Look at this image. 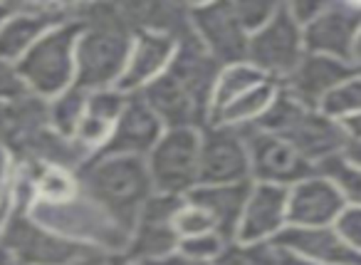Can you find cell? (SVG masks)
Masks as SVG:
<instances>
[{"mask_svg": "<svg viewBox=\"0 0 361 265\" xmlns=\"http://www.w3.org/2000/svg\"><path fill=\"white\" fill-rule=\"evenodd\" d=\"M191 33L221 67L247 62L250 33L238 20L233 0L191 3Z\"/></svg>", "mask_w": 361, "mask_h": 265, "instance_id": "obj_8", "label": "cell"}, {"mask_svg": "<svg viewBox=\"0 0 361 265\" xmlns=\"http://www.w3.org/2000/svg\"><path fill=\"white\" fill-rule=\"evenodd\" d=\"M260 82H265V77L250 65V62H235V65L221 67L216 77V87H213V100H211V117L216 112H221L226 105L235 102L238 97H243L245 92H250L252 87H257Z\"/></svg>", "mask_w": 361, "mask_h": 265, "instance_id": "obj_25", "label": "cell"}, {"mask_svg": "<svg viewBox=\"0 0 361 265\" xmlns=\"http://www.w3.org/2000/svg\"><path fill=\"white\" fill-rule=\"evenodd\" d=\"M173 228L178 233V238H196V235H206V233H213L216 228V220L211 218L206 208L196 206L193 201L183 199L178 204L173 213Z\"/></svg>", "mask_w": 361, "mask_h": 265, "instance_id": "obj_30", "label": "cell"}, {"mask_svg": "<svg viewBox=\"0 0 361 265\" xmlns=\"http://www.w3.org/2000/svg\"><path fill=\"white\" fill-rule=\"evenodd\" d=\"M0 117H3V102H0Z\"/></svg>", "mask_w": 361, "mask_h": 265, "instance_id": "obj_46", "label": "cell"}, {"mask_svg": "<svg viewBox=\"0 0 361 265\" xmlns=\"http://www.w3.org/2000/svg\"><path fill=\"white\" fill-rule=\"evenodd\" d=\"M27 213L52 233L82 248L126 250L129 243V230L116 218H111L85 191L65 204H30Z\"/></svg>", "mask_w": 361, "mask_h": 265, "instance_id": "obj_4", "label": "cell"}, {"mask_svg": "<svg viewBox=\"0 0 361 265\" xmlns=\"http://www.w3.org/2000/svg\"><path fill=\"white\" fill-rule=\"evenodd\" d=\"M70 265H134L124 250L109 248H82V253Z\"/></svg>", "mask_w": 361, "mask_h": 265, "instance_id": "obj_34", "label": "cell"}, {"mask_svg": "<svg viewBox=\"0 0 361 265\" xmlns=\"http://www.w3.org/2000/svg\"><path fill=\"white\" fill-rule=\"evenodd\" d=\"M305 55V28L292 18L287 3L277 6L275 16L260 30L252 33L247 45V62L265 80L277 85H282L295 72Z\"/></svg>", "mask_w": 361, "mask_h": 265, "instance_id": "obj_7", "label": "cell"}, {"mask_svg": "<svg viewBox=\"0 0 361 265\" xmlns=\"http://www.w3.org/2000/svg\"><path fill=\"white\" fill-rule=\"evenodd\" d=\"M131 95H124L119 87H104V90H92L87 100V112L77 124L72 139L82 146L90 156H97L106 149L111 134H114L116 119L124 112Z\"/></svg>", "mask_w": 361, "mask_h": 265, "instance_id": "obj_20", "label": "cell"}, {"mask_svg": "<svg viewBox=\"0 0 361 265\" xmlns=\"http://www.w3.org/2000/svg\"><path fill=\"white\" fill-rule=\"evenodd\" d=\"M6 213H8V211H6ZM3 218H6V216H3ZM3 218H0V228H3Z\"/></svg>", "mask_w": 361, "mask_h": 265, "instance_id": "obj_47", "label": "cell"}, {"mask_svg": "<svg viewBox=\"0 0 361 265\" xmlns=\"http://www.w3.org/2000/svg\"><path fill=\"white\" fill-rule=\"evenodd\" d=\"M351 65H354L356 70L361 72V33H359V37H356V45H354V57H351Z\"/></svg>", "mask_w": 361, "mask_h": 265, "instance_id": "obj_42", "label": "cell"}, {"mask_svg": "<svg viewBox=\"0 0 361 265\" xmlns=\"http://www.w3.org/2000/svg\"><path fill=\"white\" fill-rule=\"evenodd\" d=\"M30 189V204H65L82 194L77 171L62 166H16Z\"/></svg>", "mask_w": 361, "mask_h": 265, "instance_id": "obj_23", "label": "cell"}, {"mask_svg": "<svg viewBox=\"0 0 361 265\" xmlns=\"http://www.w3.org/2000/svg\"><path fill=\"white\" fill-rule=\"evenodd\" d=\"M82 191L131 233L146 201L156 194L146 159L97 154L80 171Z\"/></svg>", "mask_w": 361, "mask_h": 265, "instance_id": "obj_2", "label": "cell"}, {"mask_svg": "<svg viewBox=\"0 0 361 265\" xmlns=\"http://www.w3.org/2000/svg\"><path fill=\"white\" fill-rule=\"evenodd\" d=\"M287 194L290 189L252 181L235 240L247 243H275V238L287 228Z\"/></svg>", "mask_w": 361, "mask_h": 265, "instance_id": "obj_16", "label": "cell"}, {"mask_svg": "<svg viewBox=\"0 0 361 265\" xmlns=\"http://www.w3.org/2000/svg\"><path fill=\"white\" fill-rule=\"evenodd\" d=\"M317 174L326 176L341 191L346 206H361V169L351 164L344 154L322 161L317 166Z\"/></svg>", "mask_w": 361, "mask_h": 265, "instance_id": "obj_27", "label": "cell"}, {"mask_svg": "<svg viewBox=\"0 0 361 265\" xmlns=\"http://www.w3.org/2000/svg\"><path fill=\"white\" fill-rule=\"evenodd\" d=\"M25 85H23L20 75H18V67L13 62L0 60V102H13L18 97L25 95Z\"/></svg>", "mask_w": 361, "mask_h": 265, "instance_id": "obj_35", "label": "cell"}, {"mask_svg": "<svg viewBox=\"0 0 361 265\" xmlns=\"http://www.w3.org/2000/svg\"><path fill=\"white\" fill-rule=\"evenodd\" d=\"M134 265H169V258H164V260H151V263H134Z\"/></svg>", "mask_w": 361, "mask_h": 265, "instance_id": "obj_45", "label": "cell"}, {"mask_svg": "<svg viewBox=\"0 0 361 265\" xmlns=\"http://www.w3.org/2000/svg\"><path fill=\"white\" fill-rule=\"evenodd\" d=\"M319 110L336 122H346V119H351V117H359L361 114V72H356L351 80H346L344 85L336 87V90L322 102Z\"/></svg>", "mask_w": 361, "mask_h": 265, "instance_id": "obj_29", "label": "cell"}, {"mask_svg": "<svg viewBox=\"0 0 361 265\" xmlns=\"http://www.w3.org/2000/svg\"><path fill=\"white\" fill-rule=\"evenodd\" d=\"M243 181H252L247 129L208 122L201 129V184Z\"/></svg>", "mask_w": 361, "mask_h": 265, "instance_id": "obj_9", "label": "cell"}, {"mask_svg": "<svg viewBox=\"0 0 361 265\" xmlns=\"http://www.w3.org/2000/svg\"><path fill=\"white\" fill-rule=\"evenodd\" d=\"M344 156L351 164L361 169V139H349V144H346V149H344Z\"/></svg>", "mask_w": 361, "mask_h": 265, "instance_id": "obj_38", "label": "cell"}, {"mask_svg": "<svg viewBox=\"0 0 361 265\" xmlns=\"http://www.w3.org/2000/svg\"><path fill=\"white\" fill-rule=\"evenodd\" d=\"M280 85L277 82H260L257 87H252L250 92H245L243 97H238L235 102L226 105L221 112L211 117V122L226 126H235V129H252L257 122L265 117V112L270 110V105L275 102Z\"/></svg>", "mask_w": 361, "mask_h": 265, "instance_id": "obj_24", "label": "cell"}, {"mask_svg": "<svg viewBox=\"0 0 361 265\" xmlns=\"http://www.w3.org/2000/svg\"><path fill=\"white\" fill-rule=\"evenodd\" d=\"M75 3H18L16 13L0 28V60L18 62L62 23L72 20Z\"/></svg>", "mask_w": 361, "mask_h": 265, "instance_id": "obj_11", "label": "cell"}, {"mask_svg": "<svg viewBox=\"0 0 361 265\" xmlns=\"http://www.w3.org/2000/svg\"><path fill=\"white\" fill-rule=\"evenodd\" d=\"M280 3H270V0H233V11H235L240 25L247 33H257L272 16H275Z\"/></svg>", "mask_w": 361, "mask_h": 265, "instance_id": "obj_32", "label": "cell"}, {"mask_svg": "<svg viewBox=\"0 0 361 265\" xmlns=\"http://www.w3.org/2000/svg\"><path fill=\"white\" fill-rule=\"evenodd\" d=\"M280 265H324V263H314V260H307V258H300V255L280 250Z\"/></svg>", "mask_w": 361, "mask_h": 265, "instance_id": "obj_39", "label": "cell"}, {"mask_svg": "<svg viewBox=\"0 0 361 265\" xmlns=\"http://www.w3.org/2000/svg\"><path fill=\"white\" fill-rule=\"evenodd\" d=\"M275 245L285 253L314 260L324 265H361V253L354 250L334 225L326 228H292L287 225L275 238Z\"/></svg>", "mask_w": 361, "mask_h": 265, "instance_id": "obj_19", "label": "cell"}, {"mask_svg": "<svg viewBox=\"0 0 361 265\" xmlns=\"http://www.w3.org/2000/svg\"><path fill=\"white\" fill-rule=\"evenodd\" d=\"M361 33V3L326 0L324 11L305 25V47L312 55L351 62Z\"/></svg>", "mask_w": 361, "mask_h": 265, "instance_id": "obj_12", "label": "cell"}, {"mask_svg": "<svg viewBox=\"0 0 361 265\" xmlns=\"http://www.w3.org/2000/svg\"><path fill=\"white\" fill-rule=\"evenodd\" d=\"M16 8H18V3H8V0H0V28L6 25L8 23V18L16 13Z\"/></svg>", "mask_w": 361, "mask_h": 265, "instance_id": "obj_41", "label": "cell"}, {"mask_svg": "<svg viewBox=\"0 0 361 265\" xmlns=\"http://www.w3.org/2000/svg\"><path fill=\"white\" fill-rule=\"evenodd\" d=\"M180 201L183 199L164 194H154L146 201L124 250L131 263H151L178 253L180 238L173 228V213Z\"/></svg>", "mask_w": 361, "mask_h": 265, "instance_id": "obj_10", "label": "cell"}, {"mask_svg": "<svg viewBox=\"0 0 361 265\" xmlns=\"http://www.w3.org/2000/svg\"><path fill=\"white\" fill-rule=\"evenodd\" d=\"M77 33L75 20L62 23L18 62V75L30 95L50 102L77 85Z\"/></svg>", "mask_w": 361, "mask_h": 265, "instance_id": "obj_5", "label": "cell"}, {"mask_svg": "<svg viewBox=\"0 0 361 265\" xmlns=\"http://www.w3.org/2000/svg\"><path fill=\"white\" fill-rule=\"evenodd\" d=\"M166 126L156 117V112L141 100V95H131L126 102L124 112L116 119L114 134L102 154H116V156H136L146 159L164 136Z\"/></svg>", "mask_w": 361, "mask_h": 265, "instance_id": "obj_18", "label": "cell"}, {"mask_svg": "<svg viewBox=\"0 0 361 265\" xmlns=\"http://www.w3.org/2000/svg\"><path fill=\"white\" fill-rule=\"evenodd\" d=\"M13 176H16V161H13V154L3 144V139H0V194L11 191Z\"/></svg>", "mask_w": 361, "mask_h": 265, "instance_id": "obj_37", "label": "cell"}, {"mask_svg": "<svg viewBox=\"0 0 361 265\" xmlns=\"http://www.w3.org/2000/svg\"><path fill=\"white\" fill-rule=\"evenodd\" d=\"M324 6H326V0H295V3H287L292 18H295L302 28L310 25V23L324 11Z\"/></svg>", "mask_w": 361, "mask_h": 265, "instance_id": "obj_36", "label": "cell"}, {"mask_svg": "<svg viewBox=\"0 0 361 265\" xmlns=\"http://www.w3.org/2000/svg\"><path fill=\"white\" fill-rule=\"evenodd\" d=\"M250 189L252 181H243V184H198L186 199L211 213L218 233H223L228 240H235Z\"/></svg>", "mask_w": 361, "mask_h": 265, "instance_id": "obj_21", "label": "cell"}, {"mask_svg": "<svg viewBox=\"0 0 361 265\" xmlns=\"http://www.w3.org/2000/svg\"><path fill=\"white\" fill-rule=\"evenodd\" d=\"M8 206H11V191H8V194H0V218L6 216Z\"/></svg>", "mask_w": 361, "mask_h": 265, "instance_id": "obj_43", "label": "cell"}, {"mask_svg": "<svg viewBox=\"0 0 361 265\" xmlns=\"http://www.w3.org/2000/svg\"><path fill=\"white\" fill-rule=\"evenodd\" d=\"M334 230L361 253V206H346L334 220Z\"/></svg>", "mask_w": 361, "mask_h": 265, "instance_id": "obj_33", "label": "cell"}, {"mask_svg": "<svg viewBox=\"0 0 361 265\" xmlns=\"http://www.w3.org/2000/svg\"><path fill=\"white\" fill-rule=\"evenodd\" d=\"M341 124H344L349 139H361V114L359 117H351V119L341 122Z\"/></svg>", "mask_w": 361, "mask_h": 265, "instance_id": "obj_40", "label": "cell"}, {"mask_svg": "<svg viewBox=\"0 0 361 265\" xmlns=\"http://www.w3.org/2000/svg\"><path fill=\"white\" fill-rule=\"evenodd\" d=\"M252 129L290 141L314 166H319L322 161L331 159V156L344 154L346 144H349V134H346L341 122L326 117L319 107H310L295 100L282 87L270 110Z\"/></svg>", "mask_w": 361, "mask_h": 265, "instance_id": "obj_3", "label": "cell"}, {"mask_svg": "<svg viewBox=\"0 0 361 265\" xmlns=\"http://www.w3.org/2000/svg\"><path fill=\"white\" fill-rule=\"evenodd\" d=\"M216 265H280V248L275 243L228 240Z\"/></svg>", "mask_w": 361, "mask_h": 265, "instance_id": "obj_28", "label": "cell"}, {"mask_svg": "<svg viewBox=\"0 0 361 265\" xmlns=\"http://www.w3.org/2000/svg\"><path fill=\"white\" fill-rule=\"evenodd\" d=\"M87 100H90V90L75 85L67 92L57 95L55 100L47 102V112H50V126L62 136H75L77 124L82 122L87 112Z\"/></svg>", "mask_w": 361, "mask_h": 265, "instance_id": "obj_26", "label": "cell"}, {"mask_svg": "<svg viewBox=\"0 0 361 265\" xmlns=\"http://www.w3.org/2000/svg\"><path fill=\"white\" fill-rule=\"evenodd\" d=\"M121 8L134 33H159L173 40L191 35V3L139 0V3H121Z\"/></svg>", "mask_w": 361, "mask_h": 265, "instance_id": "obj_22", "label": "cell"}, {"mask_svg": "<svg viewBox=\"0 0 361 265\" xmlns=\"http://www.w3.org/2000/svg\"><path fill=\"white\" fill-rule=\"evenodd\" d=\"M0 265H18V263H16V260L11 258V255L6 253V250L0 248Z\"/></svg>", "mask_w": 361, "mask_h": 265, "instance_id": "obj_44", "label": "cell"}, {"mask_svg": "<svg viewBox=\"0 0 361 265\" xmlns=\"http://www.w3.org/2000/svg\"><path fill=\"white\" fill-rule=\"evenodd\" d=\"M247 144H250V176L255 184L290 189L307 176L317 174V166L310 164L290 141L280 136L247 129Z\"/></svg>", "mask_w": 361, "mask_h": 265, "instance_id": "obj_13", "label": "cell"}, {"mask_svg": "<svg viewBox=\"0 0 361 265\" xmlns=\"http://www.w3.org/2000/svg\"><path fill=\"white\" fill-rule=\"evenodd\" d=\"M72 20L80 25L77 85L90 92L116 87L136 35L121 3H75Z\"/></svg>", "mask_w": 361, "mask_h": 265, "instance_id": "obj_1", "label": "cell"}, {"mask_svg": "<svg viewBox=\"0 0 361 265\" xmlns=\"http://www.w3.org/2000/svg\"><path fill=\"white\" fill-rule=\"evenodd\" d=\"M346 208L341 191L326 176L312 174L300 184L290 186L287 194V225L292 228H326L334 225Z\"/></svg>", "mask_w": 361, "mask_h": 265, "instance_id": "obj_14", "label": "cell"}, {"mask_svg": "<svg viewBox=\"0 0 361 265\" xmlns=\"http://www.w3.org/2000/svg\"><path fill=\"white\" fill-rule=\"evenodd\" d=\"M156 194L186 199L201 184V129H166L146 156Z\"/></svg>", "mask_w": 361, "mask_h": 265, "instance_id": "obj_6", "label": "cell"}, {"mask_svg": "<svg viewBox=\"0 0 361 265\" xmlns=\"http://www.w3.org/2000/svg\"><path fill=\"white\" fill-rule=\"evenodd\" d=\"M178 42L180 40L159 35V33H136L116 87L124 95H141L146 87H151L169 72Z\"/></svg>", "mask_w": 361, "mask_h": 265, "instance_id": "obj_15", "label": "cell"}, {"mask_svg": "<svg viewBox=\"0 0 361 265\" xmlns=\"http://www.w3.org/2000/svg\"><path fill=\"white\" fill-rule=\"evenodd\" d=\"M228 238L218 230L206 235H196V238H183L178 243V255L193 260V263H206L216 265V260L221 258V253L226 250Z\"/></svg>", "mask_w": 361, "mask_h": 265, "instance_id": "obj_31", "label": "cell"}, {"mask_svg": "<svg viewBox=\"0 0 361 265\" xmlns=\"http://www.w3.org/2000/svg\"><path fill=\"white\" fill-rule=\"evenodd\" d=\"M356 72L359 70L351 62L307 52L300 65L295 67V72L280 87L285 92H290L295 100L305 102L310 107H319L336 87L351 80Z\"/></svg>", "mask_w": 361, "mask_h": 265, "instance_id": "obj_17", "label": "cell"}]
</instances>
